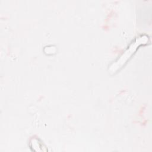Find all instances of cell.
Wrapping results in <instances>:
<instances>
[{
	"label": "cell",
	"instance_id": "6da1fadb",
	"mask_svg": "<svg viewBox=\"0 0 152 152\" xmlns=\"http://www.w3.org/2000/svg\"><path fill=\"white\" fill-rule=\"evenodd\" d=\"M148 40V37L146 35L141 36L136 39L128 48V49L123 53V54L118 58L115 62L112 64L109 68V72L112 74L115 73L126 62L128 59L132 56L134 52L137 50L138 47L143 44H145Z\"/></svg>",
	"mask_w": 152,
	"mask_h": 152
}]
</instances>
